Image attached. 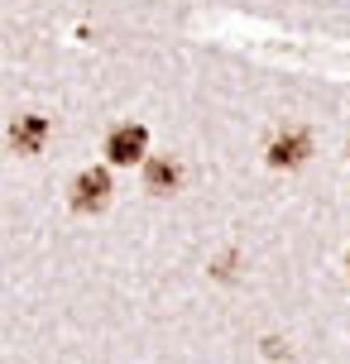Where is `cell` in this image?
I'll list each match as a JSON object with an SVG mask.
<instances>
[{
	"label": "cell",
	"mask_w": 350,
	"mask_h": 364,
	"mask_svg": "<svg viewBox=\"0 0 350 364\" xmlns=\"http://www.w3.org/2000/svg\"><path fill=\"white\" fill-rule=\"evenodd\" d=\"M149 159V129L134 125V120H125V125H115L111 134H106V164L111 168H134Z\"/></svg>",
	"instance_id": "1"
},
{
	"label": "cell",
	"mask_w": 350,
	"mask_h": 364,
	"mask_svg": "<svg viewBox=\"0 0 350 364\" xmlns=\"http://www.w3.org/2000/svg\"><path fill=\"white\" fill-rule=\"evenodd\" d=\"M111 173L106 168H82L73 178V187H68V201H73V211H82V216H92V211H106V201H111Z\"/></svg>",
	"instance_id": "2"
},
{
	"label": "cell",
	"mask_w": 350,
	"mask_h": 364,
	"mask_svg": "<svg viewBox=\"0 0 350 364\" xmlns=\"http://www.w3.org/2000/svg\"><path fill=\"white\" fill-rule=\"evenodd\" d=\"M312 159V134L307 129H283L278 139H269V168H302Z\"/></svg>",
	"instance_id": "3"
},
{
	"label": "cell",
	"mask_w": 350,
	"mask_h": 364,
	"mask_svg": "<svg viewBox=\"0 0 350 364\" xmlns=\"http://www.w3.org/2000/svg\"><path fill=\"white\" fill-rule=\"evenodd\" d=\"M48 134H53L48 115H15V125H10V149L24 154V159H34V154H43Z\"/></svg>",
	"instance_id": "4"
},
{
	"label": "cell",
	"mask_w": 350,
	"mask_h": 364,
	"mask_svg": "<svg viewBox=\"0 0 350 364\" xmlns=\"http://www.w3.org/2000/svg\"><path fill=\"white\" fill-rule=\"evenodd\" d=\"M178 182H183V168H178V159H168V154H154V159H144V192H154V197H168V192H178Z\"/></svg>",
	"instance_id": "5"
},
{
	"label": "cell",
	"mask_w": 350,
	"mask_h": 364,
	"mask_svg": "<svg viewBox=\"0 0 350 364\" xmlns=\"http://www.w3.org/2000/svg\"><path fill=\"white\" fill-rule=\"evenodd\" d=\"M230 273H235V255H226L221 264H216V278H230Z\"/></svg>",
	"instance_id": "6"
},
{
	"label": "cell",
	"mask_w": 350,
	"mask_h": 364,
	"mask_svg": "<svg viewBox=\"0 0 350 364\" xmlns=\"http://www.w3.org/2000/svg\"><path fill=\"white\" fill-rule=\"evenodd\" d=\"M346 269H350V255H346Z\"/></svg>",
	"instance_id": "7"
}]
</instances>
